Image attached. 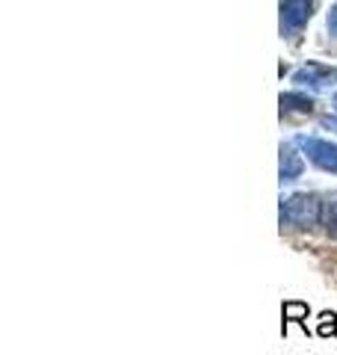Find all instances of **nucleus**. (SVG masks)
I'll return each instance as SVG.
<instances>
[{"label": "nucleus", "instance_id": "f257e3e1", "mask_svg": "<svg viewBox=\"0 0 337 355\" xmlns=\"http://www.w3.org/2000/svg\"><path fill=\"white\" fill-rule=\"evenodd\" d=\"M322 219V202L313 193H293L281 198V225L311 228Z\"/></svg>", "mask_w": 337, "mask_h": 355}, {"label": "nucleus", "instance_id": "f03ea898", "mask_svg": "<svg viewBox=\"0 0 337 355\" xmlns=\"http://www.w3.org/2000/svg\"><path fill=\"white\" fill-rule=\"evenodd\" d=\"M317 9V0H281V36L284 39H299L302 30L308 27V21Z\"/></svg>", "mask_w": 337, "mask_h": 355}, {"label": "nucleus", "instance_id": "7ed1b4c3", "mask_svg": "<svg viewBox=\"0 0 337 355\" xmlns=\"http://www.w3.org/2000/svg\"><path fill=\"white\" fill-rule=\"evenodd\" d=\"M296 146L308 154L313 166H320V169L337 175V146H334V142H325V139L305 137V133H299V137H296Z\"/></svg>", "mask_w": 337, "mask_h": 355}, {"label": "nucleus", "instance_id": "20e7f679", "mask_svg": "<svg viewBox=\"0 0 337 355\" xmlns=\"http://www.w3.org/2000/svg\"><path fill=\"white\" fill-rule=\"evenodd\" d=\"M293 83H299L302 89H313V92H320V89H329V86L337 83V69L334 65H322V62H305L293 74Z\"/></svg>", "mask_w": 337, "mask_h": 355}, {"label": "nucleus", "instance_id": "39448f33", "mask_svg": "<svg viewBox=\"0 0 337 355\" xmlns=\"http://www.w3.org/2000/svg\"><path fill=\"white\" fill-rule=\"evenodd\" d=\"M305 172V160L299 157V151L293 146H281V157H278V175H281V184L287 181H296V178Z\"/></svg>", "mask_w": 337, "mask_h": 355}, {"label": "nucleus", "instance_id": "423d86ee", "mask_svg": "<svg viewBox=\"0 0 337 355\" xmlns=\"http://www.w3.org/2000/svg\"><path fill=\"white\" fill-rule=\"evenodd\" d=\"M278 104H281V116H287V113L311 116V113H313V107H317L311 95H302V92H281Z\"/></svg>", "mask_w": 337, "mask_h": 355}, {"label": "nucleus", "instance_id": "0eeeda50", "mask_svg": "<svg viewBox=\"0 0 337 355\" xmlns=\"http://www.w3.org/2000/svg\"><path fill=\"white\" fill-rule=\"evenodd\" d=\"M322 225L337 234V193H329L322 198Z\"/></svg>", "mask_w": 337, "mask_h": 355}, {"label": "nucleus", "instance_id": "6e6552de", "mask_svg": "<svg viewBox=\"0 0 337 355\" xmlns=\"http://www.w3.org/2000/svg\"><path fill=\"white\" fill-rule=\"evenodd\" d=\"M281 314H284V326L287 323H305L308 320V305L305 302H284Z\"/></svg>", "mask_w": 337, "mask_h": 355}, {"label": "nucleus", "instance_id": "1a4fd4ad", "mask_svg": "<svg viewBox=\"0 0 337 355\" xmlns=\"http://www.w3.org/2000/svg\"><path fill=\"white\" fill-rule=\"evenodd\" d=\"M317 335H320V338H334V335H337V317L331 314V311H322V314H320Z\"/></svg>", "mask_w": 337, "mask_h": 355}, {"label": "nucleus", "instance_id": "9d476101", "mask_svg": "<svg viewBox=\"0 0 337 355\" xmlns=\"http://www.w3.org/2000/svg\"><path fill=\"white\" fill-rule=\"evenodd\" d=\"M329 33H331V36L337 39V3L329 9Z\"/></svg>", "mask_w": 337, "mask_h": 355}, {"label": "nucleus", "instance_id": "9b49d317", "mask_svg": "<svg viewBox=\"0 0 337 355\" xmlns=\"http://www.w3.org/2000/svg\"><path fill=\"white\" fill-rule=\"evenodd\" d=\"M322 128H329V130H337V116H325V119H322Z\"/></svg>", "mask_w": 337, "mask_h": 355}, {"label": "nucleus", "instance_id": "f8f14e48", "mask_svg": "<svg viewBox=\"0 0 337 355\" xmlns=\"http://www.w3.org/2000/svg\"><path fill=\"white\" fill-rule=\"evenodd\" d=\"M334 107H337V95H334Z\"/></svg>", "mask_w": 337, "mask_h": 355}]
</instances>
